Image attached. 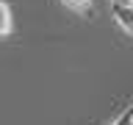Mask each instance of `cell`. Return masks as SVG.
<instances>
[{"label":"cell","instance_id":"cell-1","mask_svg":"<svg viewBox=\"0 0 133 125\" xmlns=\"http://www.w3.org/2000/svg\"><path fill=\"white\" fill-rule=\"evenodd\" d=\"M111 14L114 22L122 28L128 36H133V6H122V3H111Z\"/></svg>","mask_w":133,"mask_h":125},{"label":"cell","instance_id":"cell-2","mask_svg":"<svg viewBox=\"0 0 133 125\" xmlns=\"http://www.w3.org/2000/svg\"><path fill=\"white\" fill-rule=\"evenodd\" d=\"M11 31H14V17H11V6H8L6 0H0V39L11 36Z\"/></svg>","mask_w":133,"mask_h":125},{"label":"cell","instance_id":"cell-3","mask_svg":"<svg viewBox=\"0 0 133 125\" xmlns=\"http://www.w3.org/2000/svg\"><path fill=\"white\" fill-rule=\"evenodd\" d=\"M69 11H75V14L81 17H91L94 14V6H91V0H61Z\"/></svg>","mask_w":133,"mask_h":125},{"label":"cell","instance_id":"cell-4","mask_svg":"<svg viewBox=\"0 0 133 125\" xmlns=\"http://www.w3.org/2000/svg\"><path fill=\"white\" fill-rule=\"evenodd\" d=\"M111 125H133V106H128V108H125V111L116 117Z\"/></svg>","mask_w":133,"mask_h":125}]
</instances>
